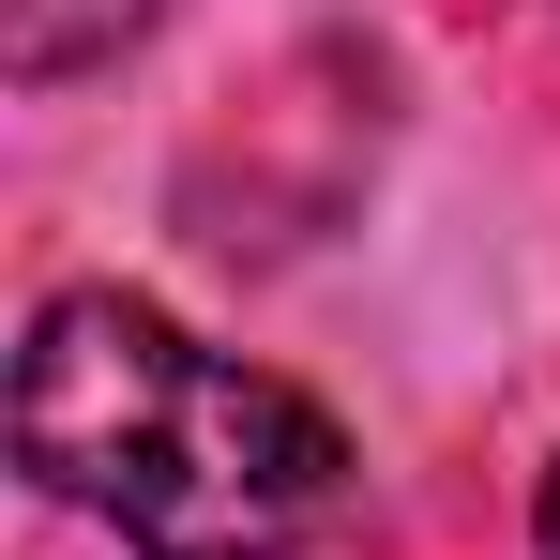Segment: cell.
I'll return each instance as SVG.
<instances>
[{
    "mask_svg": "<svg viewBox=\"0 0 560 560\" xmlns=\"http://www.w3.org/2000/svg\"><path fill=\"white\" fill-rule=\"evenodd\" d=\"M15 455L106 515L137 560H303L349 515V440L318 394L273 364L183 334L137 288H61L31 303L15 349Z\"/></svg>",
    "mask_w": 560,
    "mask_h": 560,
    "instance_id": "obj_1",
    "label": "cell"
},
{
    "mask_svg": "<svg viewBox=\"0 0 560 560\" xmlns=\"http://www.w3.org/2000/svg\"><path fill=\"white\" fill-rule=\"evenodd\" d=\"M546 560H560V469H546Z\"/></svg>",
    "mask_w": 560,
    "mask_h": 560,
    "instance_id": "obj_3",
    "label": "cell"
},
{
    "mask_svg": "<svg viewBox=\"0 0 560 560\" xmlns=\"http://www.w3.org/2000/svg\"><path fill=\"white\" fill-rule=\"evenodd\" d=\"M137 31H152V0H0V61H15V92H61L77 61L137 46Z\"/></svg>",
    "mask_w": 560,
    "mask_h": 560,
    "instance_id": "obj_2",
    "label": "cell"
}]
</instances>
